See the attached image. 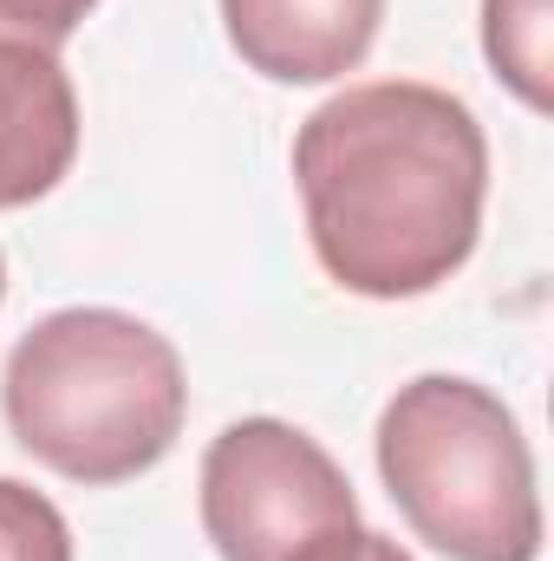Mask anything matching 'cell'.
<instances>
[{
	"label": "cell",
	"instance_id": "6da1fadb",
	"mask_svg": "<svg viewBox=\"0 0 554 561\" xmlns=\"http://www.w3.org/2000/svg\"><path fill=\"white\" fill-rule=\"evenodd\" d=\"M293 183L326 275L366 300H412L443 287L483 236L489 144L443 85H346L300 125Z\"/></svg>",
	"mask_w": 554,
	"mask_h": 561
},
{
	"label": "cell",
	"instance_id": "7a4b0ae2",
	"mask_svg": "<svg viewBox=\"0 0 554 561\" xmlns=\"http://www.w3.org/2000/svg\"><path fill=\"white\" fill-rule=\"evenodd\" d=\"M7 431L72 483H131L170 457L189 386L176 346L118 307H59L20 333L0 373Z\"/></svg>",
	"mask_w": 554,
	"mask_h": 561
},
{
	"label": "cell",
	"instance_id": "3957f363",
	"mask_svg": "<svg viewBox=\"0 0 554 561\" xmlns=\"http://www.w3.org/2000/svg\"><path fill=\"white\" fill-rule=\"evenodd\" d=\"M379 477L399 516L450 561H535L542 496L516 412L457 373L399 386L379 419Z\"/></svg>",
	"mask_w": 554,
	"mask_h": 561
},
{
	"label": "cell",
	"instance_id": "277c9868",
	"mask_svg": "<svg viewBox=\"0 0 554 561\" xmlns=\"http://www.w3.org/2000/svg\"><path fill=\"white\" fill-rule=\"evenodd\" d=\"M203 529L222 561H313L359 529V496L307 431L242 419L203 450Z\"/></svg>",
	"mask_w": 554,
	"mask_h": 561
},
{
	"label": "cell",
	"instance_id": "5b68a950",
	"mask_svg": "<svg viewBox=\"0 0 554 561\" xmlns=\"http://www.w3.org/2000/svg\"><path fill=\"white\" fill-rule=\"evenodd\" d=\"M385 0H222L229 46L275 85L346 79L379 39Z\"/></svg>",
	"mask_w": 554,
	"mask_h": 561
},
{
	"label": "cell",
	"instance_id": "8992f818",
	"mask_svg": "<svg viewBox=\"0 0 554 561\" xmlns=\"http://www.w3.org/2000/svg\"><path fill=\"white\" fill-rule=\"evenodd\" d=\"M79 157V92L59 53L0 39V209H26Z\"/></svg>",
	"mask_w": 554,
	"mask_h": 561
},
{
	"label": "cell",
	"instance_id": "52a82bcc",
	"mask_svg": "<svg viewBox=\"0 0 554 561\" xmlns=\"http://www.w3.org/2000/svg\"><path fill=\"white\" fill-rule=\"evenodd\" d=\"M554 7L549 0H483V53L496 66V79L529 105V112H549V26Z\"/></svg>",
	"mask_w": 554,
	"mask_h": 561
},
{
	"label": "cell",
	"instance_id": "ba28073f",
	"mask_svg": "<svg viewBox=\"0 0 554 561\" xmlns=\"http://www.w3.org/2000/svg\"><path fill=\"white\" fill-rule=\"evenodd\" d=\"M0 561H72V529L59 503H46L20 477H0Z\"/></svg>",
	"mask_w": 554,
	"mask_h": 561
},
{
	"label": "cell",
	"instance_id": "9c48e42d",
	"mask_svg": "<svg viewBox=\"0 0 554 561\" xmlns=\"http://www.w3.org/2000/svg\"><path fill=\"white\" fill-rule=\"evenodd\" d=\"M92 7H99V0H0V39L59 53V46L85 26Z\"/></svg>",
	"mask_w": 554,
	"mask_h": 561
},
{
	"label": "cell",
	"instance_id": "30bf717a",
	"mask_svg": "<svg viewBox=\"0 0 554 561\" xmlns=\"http://www.w3.org/2000/svg\"><path fill=\"white\" fill-rule=\"evenodd\" d=\"M313 561H412V556H405L392 536H379V529H366V523H359L353 536H339L333 549H320Z\"/></svg>",
	"mask_w": 554,
	"mask_h": 561
},
{
	"label": "cell",
	"instance_id": "8fae6325",
	"mask_svg": "<svg viewBox=\"0 0 554 561\" xmlns=\"http://www.w3.org/2000/svg\"><path fill=\"white\" fill-rule=\"evenodd\" d=\"M0 294H7V262H0Z\"/></svg>",
	"mask_w": 554,
	"mask_h": 561
}]
</instances>
